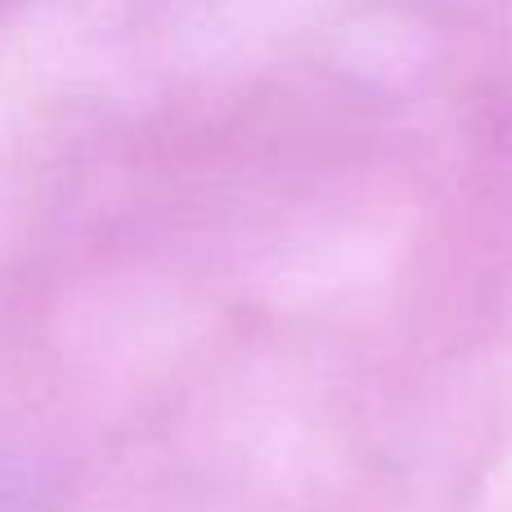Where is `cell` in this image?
Returning <instances> with one entry per match:
<instances>
[]
</instances>
